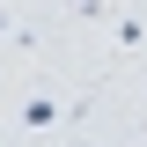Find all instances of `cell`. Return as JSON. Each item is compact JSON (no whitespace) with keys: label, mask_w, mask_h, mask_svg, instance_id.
I'll return each mask as SVG.
<instances>
[{"label":"cell","mask_w":147,"mask_h":147,"mask_svg":"<svg viewBox=\"0 0 147 147\" xmlns=\"http://www.w3.org/2000/svg\"><path fill=\"white\" fill-rule=\"evenodd\" d=\"M59 118H74V110H59L52 96H30V103H22V125H30V132H44V125H59Z\"/></svg>","instance_id":"6da1fadb"}]
</instances>
